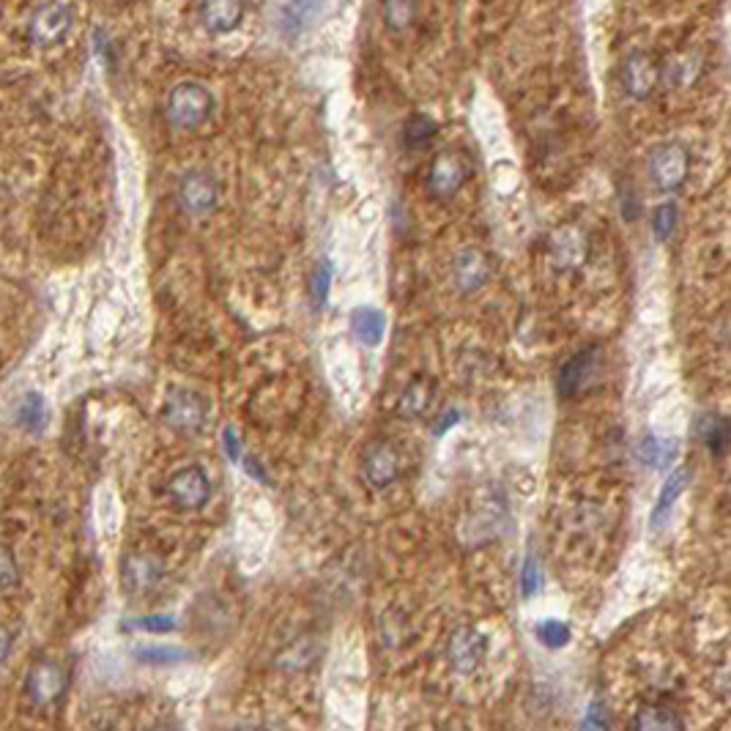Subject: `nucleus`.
<instances>
[{"label": "nucleus", "instance_id": "23", "mask_svg": "<svg viewBox=\"0 0 731 731\" xmlns=\"http://www.w3.org/2000/svg\"><path fill=\"white\" fill-rule=\"evenodd\" d=\"M534 635L545 650H565L572 639V630L562 619H543L534 625Z\"/></svg>", "mask_w": 731, "mask_h": 731}, {"label": "nucleus", "instance_id": "4", "mask_svg": "<svg viewBox=\"0 0 731 731\" xmlns=\"http://www.w3.org/2000/svg\"><path fill=\"white\" fill-rule=\"evenodd\" d=\"M488 657V635L482 630L463 625V628L452 630L450 641H446V663L450 669L461 677H469L480 669Z\"/></svg>", "mask_w": 731, "mask_h": 731}, {"label": "nucleus", "instance_id": "22", "mask_svg": "<svg viewBox=\"0 0 731 731\" xmlns=\"http://www.w3.org/2000/svg\"><path fill=\"white\" fill-rule=\"evenodd\" d=\"M135 657L149 666H173V663L192 660V652L181 650V646H140L135 650Z\"/></svg>", "mask_w": 731, "mask_h": 731}, {"label": "nucleus", "instance_id": "30", "mask_svg": "<svg viewBox=\"0 0 731 731\" xmlns=\"http://www.w3.org/2000/svg\"><path fill=\"white\" fill-rule=\"evenodd\" d=\"M414 14H417V7H412V3H387L383 7V23L392 30L406 28L414 20Z\"/></svg>", "mask_w": 731, "mask_h": 731}, {"label": "nucleus", "instance_id": "13", "mask_svg": "<svg viewBox=\"0 0 731 731\" xmlns=\"http://www.w3.org/2000/svg\"><path fill=\"white\" fill-rule=\"evenodd\" d=\"M657 80H660V70L646 52H628L622 61V88L628 97L646 99L657 88Z\"/></svg>", "mask_w": 731, "mask_h": 731}, {"label": "nucleus", "instance_id": "24", "mask_svg": "<svg viewBox=\"0 0 731 731\" xmlns=\"http://www.w3.org/2000/svg\"><path fill=\"white\" fill-rule=\"evenodd\" d=\"M436 129H439V126H436V121L430 118V115L417 113L406 121V126H403V140H406L408 149H419V146L433 140Z\"/></svg>", "mask_w": 731, "mask_h": 731}, {"label": "nucleus", "instance_id": "10", "mask_svg": "<svg viewBox=\"0 0 731 731\" xmlns=\"http://www.w3.org/2000/svg\"><path fill=\"white\" fill-rule=\"evenodd\" d=\"M362 471L373 488H389L401 477V452L387 439L373 441L362 455Z\"/></svg>", "mask_w": 731, "mask_h": 731}, {"label": "nucleus", "instance_id": "16", "mask_svg": "<svg viewBox=\"0 0 731 731\" xmlns=\"http://www.w3.org/2000/svg\"><path fill=\"white\" fill-rule=\"evenodd\" d=\"M633 731H688V726L680 709L652 702L633 715Z\"/></svg>", "mask_w": 731, "mask_h": 731}, {"label": "nucleus", "instance_id": "28", "mask_svg": "<svg viewBox=\"0 0 731 731\" xmlns=\"http://www.w3.org/2000/svg\"><path fill=\"white\" fill-rule=\"evenodd\" d=\"M20 583V565L17 556L12 554L9 545L0 543V592H9Z\"/></svg>", "mask_w": 731, "mask_h": 731}, {"label": "nucleus", "instance_id": "37", "mask_svg": "<svg viewBox=\"0 0 731 731\" xmlns=\"http://www.w3.org/2000/svg\"><path fill=\"white\" fill-rule=\"evenodd\" d=\"M244 471H247V475L255 477L257 482H266V475H263V469H261V466H257L255 457H244Z\"/></svg>", "mask_w": 731, "mask_h": 731}, {"label": "nucleus", "instance_id": "8", "mask_svg": "<svg viewBox=\"0 0 731 731\" xmlns=\"http://www.w3.org/2000/svg\"><path fill=\"white\" fill-rule=\"evenodd\" d=\"M162 414H165V423L171 428L192 433V430H201L203 423H206L209 403L203 401L201 394L192 392V389H173L167 394Z\"/></svg>", "mask_w": 731, "mask_h": 731}, {"label": "nucleus", "instance_id": "9", "mask_svg": "<svg viewBox=\"0 0 731 731\" xmlns=\"http://www.w3.org/2000/svg\"><path fill=\"white\" fill-rule=\"evenodd\" d=\"M219 189L214 181L212 173L206 171H189L184 173L181 181H178V203L187 214L192 217H203V214L212 212L217 206Z\"/></svg>", "mask_w": 731, "mask_h": 731}, {"label": "nucleus", "instance_id": "38", "mask_svg": "<svg viewBox=\"0 0 731 731\" xmlns=\"http://www.w3.org/2000/svg\"><path fill=\"white\" fill-rule=\"evenodd\" d=\"M143 731H178V729L173 723H154V726H149V729H143Z\"/></svg>", "mask_w": 731, "mask_h": 731}, {"label": "nucleus", "instance_id": "7", "mask_svg": "<svg viewBox=\"0 0 731 731\" xmlns=\"http://www.w3.org/2000/svg\"><path fill=\"white\" fill-rule=\"evenodd\" d=\"M167 496L181 509H201L212 499V482L201 466H184L167 480Z\"/></svg>", "mask_w": 731, "mask_h": 731}, {"label": "nucleus", "instance_id": "6", "mask_svg": "<svg viewBox=\"0 0 731 731\" xmlns=\"http://www.w3.org/2000/svg\"><path fill=\"white\" fill-rule=\"evenodd\" d=\"M603 367V351L597 345L592 349H583L581 354L572 356L570 362H565L559 370V378H556V389H559L562 398H576L581 394L583 389L592 387L601 376Z\"/></svg>", "mask_w": 731, "mask_h": 731}, {"label": "nucleus", "instance_id": "34", "mask_svg": "<svg viewBox=\"0 0 731 731\" xmlns=\"http://www.w3.org/2000/svg\"><path fill=\"white\" fill-rule=\"evenodd\" d=\"M223 446H225V452H228L230 461H239L241 446H239V436H236L234 428L223 430Z\"/></svg>", "mask_w": 731, "mask_h": 731}, {"label": "nucleus", "instance_id": "20", "mask_svg": "<svg viewBox=\"0 0 731 731\" xmlns=\"http://www.w3.org/2000/svg\"><path fill=\"white\" fill-rule=\"evenodd\" d=\"M688 482H691V471H688V469H677L675 475H671L669 480H666V486H663L660 496H657L655 513H652V526L660 524L663 515H666L671 507H675V502L682 496V491H685V488H688Z\"/></svg>", "mask_w": 731, "mask_h": 731}, {"label": "nucleus", "instance_id": "17", "mask_svg": "<svg viewBox=\"0 0 731 731\" xmlns=\"http://www.w3.org/2000/svg\"><path fill=\"white\" fill-rule=\"evenodd\" d=\"M351 329H354L360 343L376 349V345H381L383 331H387V318H383L381 310L376 307H356L354 313H351Z\"/></svg>", "mask_w": 731, "mask_h": 731}, {"label": "nucleus", "instance_id": "27", "mask_svg": "<svg viewBox=\"0 0 731 731\" xmlns=\"http://www.w3.org/2000/svg\"><path fill=\"white\" fill-rule=\"evenodd\" d=\"M677 228V206L675 203H660V206L652 212V230L660 241L669 239Z\"/></svg>", "mask_w": 731, "mask_h": 731}, {"label": "nucleus", "instance_id": "14", "mask_svg": "<svg viewBox=\"0 0 731 731\" xmlns=\"http://www.w3.org/2000/svg\"><path fill=\"white\" fill-rule=\"evenodd\" d=\"M587 252H589L587 234H583L581 228H576V225H565V228L556 230L554 239H551V257H554V266H559V269L565 272L581 266V263L587 261Z\"/></svg>", "mask_w": 731, "mask_h": 731}, {"label": "nucleus", "instance_id": "39", "mask_svg": "<svg viewBox=\"0 0 731 731\" xmlns=\"http://www.w3.org/2000/svg\"><path fill=\"white\" fill-rule=\"evenodd\" d=\"M234 731H263L261 726H252V723H241V726H236Z\"/></svg>", "mask_w": 731, "mask_h": 731}, {"label": "nucleus", "instance_id": "2", "mask_svg": "<svg viewBox=\"0 0 731 731\" xmlns=\"http://www.w3.org/2000/svg\"><path fill=\"white\" fill-rule=\"evenodd\" d=\"M70 688V671L55 657H36L25 675V696L36 707H52Z\"/></svg>", "mask_w": 731, "mask_h": 731}, {"label": "nucleus", "instance_id": "25", "mask_svg": "<svg viewBox=\"0 0 731 731\" xmlns=\"http://www.w3.org/2000/svg\"><path fill=\"white\" fill-rule=\"evenodd\" d=\"M675 452H677L675 444H666V441L655 439V436H646V439H641V444H639L641 463H646V466H652V469H660L663 463L669 461Z\"/></svg>", "mask_w": 731, "mask_h": 731}, {"label": "nucleus", "instance_id": "12", "mask_svg": "<svg viewBox=\"0 0 731 731\" xmlns=\"http://www.w3.org/2000/svg\"><path fill=\"white\" fill-rule=\"evenodd\" d=\"M466 178H469V165H466V160H463L461 154H455V151H444V154L436 156L433 165H430L428 189L436 194V198L446 201V198H452L455 192H461Z\"/></svg>", "mask_w": 731, "mask_h": 731}, {"label": "nucleus", "instance_id": "26", "mask_svg": "<svg viewBox=\"0 0 731 731\" xmlns=\"http://www.w3.org/2000/svg\"><path fill=\"white\" fill-rule=\"evenodd\" d=\"M331 275H335V269H331V261H329V257H320V261L315 263V269H313V302H315V307H324L326 299H329Z\"/></svg>", "mask_w": 731, "mask_h": 731}, {"label": "nucleus", "instance_id": "35", "mask_svg": "<svg viewBox=\"0 0 731 731\" xmlns=\"http://www.w3.org/2000/svg\"><path fill=\"white\" fill-rule=\"evenodd\" d=\"M14 650V635L12 630L7 628V625H0V666L9 660V655H12Z\"/></svg>", "mask_w": 731, "mask_h": 731}, {"label": "nucleus", "instance_id": "18", "mask_svg": "<svg viewBox=\"0 0 731 731\" xmlns=\"http://www.w3.org/2000/svg\"><path fill=\"white\" fill-rule=\"evenodd\" d=\"M244 7L241 3H230V0H219V3H206L201 7V20L212 34H228L241 23Z\"/></svg>", "mask_w": 731, "mask_h": 731}, {"label": "nucleus", "instance_id": "31", "mask_svg": "<svg viewBox=\"0 0 731 731\" xmlns=\"http://www.w3.org/2000/svg\"><path fill=\"white\" fill-rule=\"evenodd\" d=\"M538 589H540V562L529 554L524 562V570H520V592H524V597L529 601V597L538 594Z\"/></svg>", "mask_w": 731, "mask_h": 731}, {"label": "nucleus", "instance_id": "3", "mask_svg": "<svg viewBox=\"0 0 731 731\" xmlns=\"http://www.w3.org/2000/svg\"><path fill=\"white\" fill-rule=\"evenodd\" d=\"M688 171H691V156L680 143H660L657 149H652L650 160H646L650 181L660 192H677L685 184Z\"/></svg>", "mask_w": 731, "mask_h": 731}, {"label": "nucleus", "instance_id": "29", "mask_svg": "<svg viewBox=\"0 0 731 731\" xmlns=\"http://www.w3.org/2000/svg\"><path fill=\"white\" fill-rule=\"evenodd\" d=\"M20 423L30 430H39L45 425V403H41L36 392H30L23 401V406H20Z\"/></svg>", "mask_w": 731, "mask_h": 731}, {"label": "nucleus", "instance_id": "11", "mask_svg": "<svg viewBox=\"0 0 731 731\" xmlns=\"http://www.w3.org/2000/svg\"><path fill=\"white\" fill-rule=\"evenodd\" d=\"M165 578V562L154 554H129L121 565V581L129 594H149Z\"/></svg>", "mask_w": 731, "mask_h": 731}, {"label": "nucleus", "instance_id": "36", "mask_svg": "<svg viewBox=\"0 0 731 731\" xmlns=\"http://www.w3.org/2000/svg\"><path fill=\"white\" fill-rule=\"evenodd\" d=\"M457 423H461V412H457V408H450L446 414H441V419H439V425L433 428V433L441 436L444 430H450L452 425H457Z\"/></svg>", "mask_w": 731, "mask_h": 731}, {"label": "nucleus", "instance_id": "19", "mask_svg": "<svg viewBox=\"0 0 731 731\" xmlns=\"http://www.w3.org/2000/svg\"><path fill=\"white\" fill-rule=\"evenodd\" d=\"M696 439L704 446H709L715 455H720L726 441H729V419L720 417V414H702L696 419Z\"/></svg>", "mask_w": 731, "mask_h": 731}, {"label": "nucleus", "instance_id": "15", "mask_svg": "<svg viewBox=\"0 0 731 731\" xmlns=\"http://www.w3.org/2000/svg\"><path fill=\"white\" fill-rule=\"evenodd\" d=\"M491 277V261L482 250L469 247V250L457 252L455 257V282L463 293H475Z\"/></svg>", "mask_w": 731, "mask_h": 731}, {"label": "nucleus", "instance_id": "32", "mask_svg": "<svg viewBox=\"0 0 731 731\" xmlns=\"http://www.w3.org/2000/svg\"><path fill=\"white\" fill-rule=\"evenodd\" d=\"M578 731H612V720H608L606 707L594 702L592 707L583 713L581 723H578Z\"/></svg>", "mask_w": 731, "mask_h": 731}, {"label": "nucleus", "instance_id": "1", "mask_svg": "<svg viewBox=\"0 0 731 731\" xmlns=\"http://www.w3.org/2000/svg\"><path fill=\"white\" fill-rule=\"evenodd\" d=\"M212 108L214 97L206 86L194 80H184L167 93L165 115L176 129H198L201 124H206Z\"/></svg>", "mask_w": 731, "mask_h": 731}, {"label": "nucleus", "instance_id": "5", "mask_svg": "<svg viewBox=\"0 0 731 731\" xmlns=\"http://www.w3.org/2000/svg\"><path fill=\"white\" fill-rule=\"evenodd\" d=\"M75 9L66 3H47L36 7L28 17V39L36 47H55L61 45L63 36L70 34Z\"/></svg>", "mask_w": 731, "mask_h": 731}, {"label": "nucleus", "instance_id": "21", "mask_svg": "<svg viewBox=\"0 0 731 731\" xmlns=\"http://www.w3.org/2000/svg\"><path fill=\"white\" fill-rule=\"evenodd\" d=\"M430 403H433V383L425 381V378H417L403 392L401 412H406L408 417H419V414L428 412Z\"/></svg>", "mask_w": 731, "mask_h": 731}, {"label": "nucleus", "instance_id": "33", "mask_svg": "<svg viewBox=\"0 0 731 731\" xmlns=\"http://www.w3.org/2000/svg\"><path fill=\"white\" fill-rule=\"evenodd\" d=\"M129 628L146 630V633H173L176 630V619L167 614H154V617H140L129 622Z\"/></svg>", "mask_w": 731, "mask_h": 731}]
</instances>
